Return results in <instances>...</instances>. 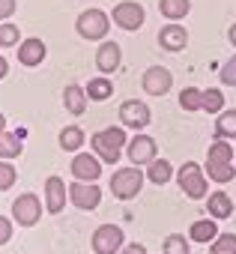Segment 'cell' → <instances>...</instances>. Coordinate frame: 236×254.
Wrapping results in <instances>:
<instances>
[{
    "label": "cell",
    "mask_w": 236,
    "mask_h": 254,
    "mask_svg": "<svg viewBox=\"0 0 236 254\" xmlns=\"http://www.w3.org/2000/svg\"><path fill=\"white\" fill-rule=\"evenodd\" d=\"M84 90H87V99H93V102H105V99H111V96H114V84L108 81V75L90 78V84H87Z\"/></svg>",
    "instance_id": "cell-22"
},
{
    "label": "cell",
    "mask_w": 236,
    "mask_h": 254,
    "mask_svg": "<svg viewBox=\"0 0 236 254\" xmlns=\"http://www.w3.org/2000/svg\"><path fill=\"white\" fill-rule=\"evenodd\" d=\"M9 239H12V221L0 215V245H6Z\"/></svg>",
    "instance_id": "cell-35"
},
{
    "label": "cell",
    "mask_w": 236,
    "mask_h": 254,
    "mask_svg": "<svg viewBox=\"0 0 236 254\" xmlns=\"http://www.w3.org/2000/svg\"><path fill=\"white\" fill-rule=\"evenodd\" d=\"M227 39H230V45L236 48V24H230V30H227Z\"/></svg>",
    "instance_id": "cell-38"
},
{
    "label": "cell",
    "mask_w": 236,
    "mask_h": 254,
    "mask_svg": "<svg viewBox=\"0 0 236 254\" xmlns=\"http://www.w3.org/2000/svg\"><path fill=\"white\" fill-rule=\"evenodd\" d=\"M66 197H69V189L60 177H48L45 180V209L48 215H60L63 206H66Z\"/></svg>",
    "instance_id": "cell-13"
},
{
    "label": "cell",
    "mask_w": 236,
    "mask_h": 254,
    "mask_svg": "<svg viewBox=\"0 0 236 254\" xmlns=\"http://www.w3.org/2000/svg\"><path fill=\"white\" fill-rule=\"evenodd\" d=\"M159 45H162L165 51H182V48L188 45L185 27H182V24H165V27L159 30Z\"/></svg>",
    "instance_id": "cell-16"
},
{
    "label": "cell",
    "mask_w": 236,
    "mask_h": 254,
    "mask_svg": "<svg viewBox=\"0 0 236 254\" xmlns=\"http://www.w3.org/2000/svg\"><path fill=\"white\" fill-rule=\"evenodd\" d=\"M12 45H18V24L3 21L0 24V48H12Z\"/></svg>",
    "instance_id": "cell-32"
},
{
    "label": "cell",
    "mask_w": 236,
    "mask_h": 254,
    "mask_svg": "<svg viewBox=\"0 0 236 254\" xmlns=\"http://www.w3.org/2000/svg\"><path fill=\"white\" fill-rule=\"evenodd\" d=\"M141 84H144V90H147L150 96H165V93L174 87V75H171V69H165V66H150V69L144 72Z\"/></svg>",
    "instance_id": "cell-12"
},
{
    "label": "cell",
    "mask_w": 236,
    "mask_h": 254,
    "mask_svg": "<svg viewBox=\"0 0 236 254\" xmlns=\"http://www.w3.org/2000/svg\"><path fill=\"white\" fill-rule=\"evenodd\" d=\"M150 108H147V102H138V99H129V102H123L120 105V123L126 126V129H135V132H141V129H147L150 126Z\"/></svg>",
    "instance_id": "cell-8"
},
{
    "label": "cell",
    "mask_w": 236,
    "mask_h": 254,
    "mask_svg": "<svg viewBox=\"0 0 236 254\" xmlns=\"http://www.w3.org/2000/svg\"><path fill=\"white\" fill-rule=\"evenodd\" d=\"M141 189H144V171L138 165L120 168V171L111 174V194L117 200H132V197H138Z\"/></svg>",
    "instance_id": "cell-2"
},
{
    "label": "cell",
    "mask_w": 236,
    "mask_h": 254,
    "mask_svg": "<svg viewBox=\"0 0 236 254\" xmlns=\"http://www.w3.org/2000/svg\"><path fill=\"white\" fill-rule=\"evenodd\" d=\"M159 12L168 21H179L191 12V0H159Z\"/></svg>",
    "instance_id": "cell-21"
},
{
    "label": "cell",
    "mask_w": 236,
    "mask_h": 254,
    "mask_svg": "<svg viewBox=\"0 0 236 254\" xmlns=\"http://www.w3.org/2000/svg\"><path fill=\"white\" fill-rule=\"evenodd\" d=\"M206 212H209L215 221L230 218V215H233V197H230L227 191H212V194L206 197Z\"/></svg>",
    "instance_id": "cell-17"
},
{
    "label": "cell",
    "mask_w": 236,
    "mask_h": 254,
    "mask_svg": "<svg viewBox=\"0 0 236 254\" xmlns=\"http://www.w3.org/2000/svg\"><path fill=\"white\" fill-rule=\"evenodd\" d=\"M15 9H18L15 0H0V21H9L15 15Z\"/></svg>",
    "instance_id": "cell-34"
},
{
    "label": "cell",
    "mask_w": 236,
    "mask_h": 254,
    "mask_svg": "<svg viewBox=\"0 0 236 254\" xmlns=\"http://www.w3.org/2000/svg\"><path fill=\"white\" fill-rule=\"evenodd\" d=\"M120 63H123V51H120V45H117V42H102L96 48V66H99L102 75L117 72V69H120Z\"/></svg>",
    "instance_id": "cell-14"
},
{
    "label": "cell",
    "mask_w": 236,
    "mask_h": 254,
    "mask_svg": "<svg viewBox=\"0 0 236 254\" xmlns=\"http://www.w3.org/2000/svg\"><path fill=\"white\" fill-rule=\"evenodd\" d=\"M126 153H129V162L144 168L150 162H156V141L150 135H135L129 144H126Z\"/></svg>",
    "instance_id": "cell-11"
},
{
    "label": "cell",
    "mask_w": 236,
    "mask_h": 254,
    "mask_svg": "<svg viewBox=\"0 0 236 254\" xmlns=\"http://www.w3.org/2000/svg\"><path fill=\"white\" fill-rule=\"evenodd\" d=\"M69 171H72V177L81 180V183H96V180L102 177V159L93 156V153H78V156L72 159Z\"/></svg>",
    "instance_id": "cell-9"
},
{
    "label": "cell",
    "mask_w": 236,
    "mask_h": 254,
    "mask_svg": "<svg viewBox=\"0 0 236 254\" xmlns=\"http://www.w3.org/2000/svg\"><path fill=\"white\" fill-rule=\"evenodd\" d=\"M218 75H221V84H227V87H236V54H233V57H230L224 66H221V72H218Z\"/></svg>",
    "instance_id": "cell-33"
},
{
    "label": "cell",
    "mask_w": 236,
    "mask_h": 254,
    "mask_svg": "<svg viewBox=\"0 0 236 254\" xmlns=\"http://www.w3.org/2000/svg\"><path fill=\"white\" fill-rule=\"evenodd\" d=\"M45 57H48V48H45V42L36 39V36L24 39V42L18 45V63H21V66H39Z\"/></svg>",
    "instance_id": "cell-15"
},
{
    "label": "cell",
    "mask_w": 236,
    "mask_h": 254,
    "mask_svg": "<svg viewBox=\"0 0 236 254\" xmlns=\"http://www.w3.org/2000/svg\"><path fill=\"white\" fill-rule=\"evenodd\" d=\"M162 251H165V254H191V248H188V239H185L182 233H171V236L165 239Z\"/></svg>",
    "instance_id": "cell-29"
},
{
    "label": "cell",
    "mask_w": 236,
    "mask_h": 254,
    "mask_svg": "<svg viewBox=\"0 0 236 254\" xmlns=\"http://www.w3.org/2000/svg\"><path fill=\"white\" fill-rule=\"evenodd\" d=\"M24 153V144H21V138L18 135H9V132H3L0 135V159H18Z\"/></svg>",
    "instance_id": "cell-25"
},
{
    "label": "cell",
    "mask_w": 236,
    "mask_h": 254,
    "mask_svg": "<svg viewBox=\"0 0 236 254\" xmlns=\"http://www.w3.org/2000/svg\"><path fill=\"white\" fill-rule=\"evenodd\" d=\"M147 177H150V183H156V186H165V183H171V177H174V168H171V162H165V159H156V162H150V165H147Z\"/></svg>",
    "instance_id": "cell-24"
},
{
    "label": "cell",
    "mask_w": 236,
    "mask_h": 254,
    "mask_svg": "<svg viewBox=\"0 0 236 254\" xmlns=\"http://www.w3.org/2000/svg\"><path fill=\"white\" fill-rule=\"evenodd\" d=\"M15 180H18V171L12 168V162L0 159V191H9L15 186Z\"/></svg>",
    "instance_id": "cell-31"
},
{
    "label": "cell",
    "mask_w": 236,
    "mask_h": 254,
    "mask_svg": "<svg viewBox=\"0 0 236 254\" xmlns=\"http://www.w3.org/2000/svg\"><path fill=\"white\" fill-rule=\"evenodd\" d=\"M3 132H6V117L0 114V135H3Z\"/></svg>",
    "instance_id": "cell-39"
},
{
    "label": "cell",
    "mask_w": 236,
    "mask_h": 254,
    "mask_svg": "<svg viewBox=\"0 0 236 254\" xmlns=\"http://www.w3.org/2000/svg\"><path fill=\"white\" fill-rule=\"evenodd\" d=\"M69 200H72L78 209H96V206L102 203V189H99L96 183H81V180H75V183L69 186Z\"/></svg>",
    "instance_id": "cell-10"
},
{
    "label": "cell",
    "mask_w": 236,
    "mask_h": 254,
    "mask_svg": "<svg viewBox=\"0 0 236 254\" xmlns=\"http://www.w3.org/2000/svg\"><path fill=\"white\" fill-rule=\"evenodd\" d=\"M215 135L218 138H236V108L218 114V120H215Z\"/></svg>",
    "instance_id": "cell-26"
},
{
    "label": "cell",
    "mask_w": 236,
    "mask_h": 254,
    "mask_svg": "<svg viewBox=\"0 0 236 254\" xmlns=\"http://www.w3.org/2000/svg\"><path fill=\"white\" fill-rule=\"evenodd\" d=\"M75 27H78V36H84L90 42H102L108 36V30H111V18L102 9H84L78 15Z\"/></svg>",
    "instance_id": "cell-3"
},
{
    "label": "cell",
    "mask_w": 236,
    "mask_h": 254,
    "mask_svg": "<svg viewBox=\"0 0 236 254\" xmlns=\"http://www.w3.org/2000/svg\"><path fill=\"white\" fill-rule=\"evenodd\" d=\"M120 254H147V245H141V242H126V245L120 248Z\"/></svg>",
    "instance_id": "cell-36"
},
{
    "label": "cell",
    "mask_w": 236,
    "mask_h": 254,
    "mask_svg": "<svg viewBox=\"0 0 236 254\" xmlns=\"http://www.w3.org/2000/svg\"><path fill=\"white\" fill-rule=\"evenodd\" d=\"M177 183H179V189L185 191L188 200H203L206 197V174H203L200 165L185 162L179 168V174H177Z\"/></svg>",
    "instance_id": "cell-5"
},
{
    "label": "cell",
    "mask_w": 236,
    "mask_h": 254,
    "mask_svg": "<svg viewBox=\"0 0 236 254\" xmlns=\"http://www.w3.org/2000/svg\"><path fill=\"white\" fill-rule=\"evenodd\" d=\"M215 236H218V224H215V218H200V221H194L191 230H188V239L203 242V245H209Z\"/></svg>",
    "instance_id": "cell-20"
},
{
    "label": "cell",
    "mask_w": 236,
    "mask_h": 254,
    "mask_svg": "<svg viewBox=\"0 0 236 254\" xmlns=\"http://www.w3.org/2000/svg\"><path fill=\"white\" fill-rule=\"evenodd\" d=\"M84 141H87V135H84L81 126H66V129L60 132V147L66 153H78L84 147Z\"/></svg>",
    "instance_id": "cell-23"
},
{
    "label": "cell",
    "mask_w": 236,
    "mask_h": 254,
    "mask_svg": "<svg viewBox=\"0 0 236 254\" xmlns=\"http://www.w3.org/2000/svg\"><path fill=\"white\" fill-rule=\"evenodd\" d=\"M90 245L96 254H120V248L126 245V233L117 224H99L90 236Z\"/></svg>",
    "instance_id": "cell-4"
},
{
    "label": "cell",
    "mask_w": 236,
    "mask_h": 254,
    "mask_svg": "<svg viewBox=\"0 0 236 254\" xmlns=\"http://www.w3.org/2000/svg\"><path fill=\"white\" fill-rule=\"evenodd\" d=\"M212 254H236V233H218L212 239Z\"/></svg>",
    "instance_id": "cell-28"
},
{
    "label": "cell",
    "mask_w": 236,
    "mask_h": 254,
    "mask_svg": "<svg viewBox=\"0 0 236 254\" xmlns=\"http://www.w3.org/2000/svg\"><path fill=\"white\" fill-rule=\"evenodd\" d=\"M179 108L188 111V114L203 111V90H197V87H185V90L179 93Z\"/></svg>",
    "instance_id": "cell-27"
},
{
    "label": "cell",
    "mask_w": 236,
    "mask_h": 254,
    "mask_svg": "<svg viewBox=\"0 0 236 254\" xmlns=\"http://www.w3.org/2000/svg\"><path fill=\"white\" fill-rule=\"evenodd\" d=\"M206 165H233V147L224 144V138H215L206 150Z\"/></svg>",
    "instance_id": "cell-19"
},
{
    "label": "cell",
    "mask_w": 236,
    "mask_h": 254,
    "mask_svg": "<svg viewBox=\"0 0 236 254\" xmlns=\"http://www.w3.org/2000/svg\"><path fill=\"white\" fill-rule=\"evenodd\" d=\"M203 111H209V114H221V111H224V96H221V90H215V87L203 90Z\"/></svg>",
    "instance_id": "cell-30"
},
{
    "label": "cell",
    "mask_w": 236,
    "mask_h": 254,
    "mask_svg": "<svg viewBox=\"0 0 236 254\" xmlns=\"http://www.w3.org/2000/svg\"><path fill=\"white\" fill-rule=\"evenodd\" d=\"M114 24L117 27H123V30H141L144 27V18H147V12H144V6L138 3V0H123V3H117L114 6Z\"/></svg>",
    "instance_id": "cell-7"
},
{
    "label": "cell",
    "mask_w": 236,
    "mask_h": 254,
    "mask_svg": "<svg viewBox=\"0 0 236 254\" xmlns=\"http://www.w3.org/2000/svg\"><path fill=\"white\" fill-rule=\"evenodd\" d=\"M39 218H42V200H39L33 191L18 194L15 203H12V221H15L18 227H33Z\"/></svg>",
    "instance_id": "cell-6"
},
{
    "label": "cell",
    "mask_w": 236,
    "mask_h": 254,
    "mask_svg": "<svg viewBox=\"0 0 236 254\" xmlns=\"http://www.w3.org/2000/svg\"><path fill=\"white\" fill-rule=\"evenodd\" d=\"M90 144H93V153L105 165H117L123 156V147L129 144L126 141V126H108V129H102L90 138Z\"/></svg>",
    "instance_id": "cell-1"
},
{
    "label": "cell",
    "mask_w": 236,
    "mask_h": 254,
    "mask_svg": "<svg viewBox=\"0 0 236 254\" xmlns=\"http://www.w3.org/2000/svg\"><path fill=\"white\" fill-rule=\"evenodd\" d=\"M63 105H66V111H69L72 117H81V114L87 111V90L78 87V84H69V87L63 90Z\"/></svg>",
    "instance_id": "cell-18"
},
{
    "label": "cell",
    "mask_w": 236,
    "mask_h": 254,
    "mask_svg": "<svg viewBox=\"0 0 236 254\" xmlns=\"http://www.w3.org/2000/svg\"><path fill=\"white\" fill-rule=\"evenodd\" d=\"M6 72H9V63H6V57H0V81L6 78Z\"/></svg>",
    "instance_id": "cell-37"
}]
</instances>
